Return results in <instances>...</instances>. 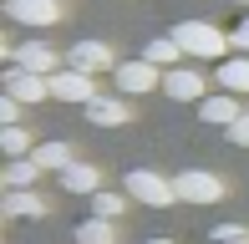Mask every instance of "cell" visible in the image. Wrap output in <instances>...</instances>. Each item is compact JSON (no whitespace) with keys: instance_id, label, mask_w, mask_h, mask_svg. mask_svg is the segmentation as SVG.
Returning a JSON list of instances; mask_svg holds the SVG:
<instances>
[{"instance_id":"obj_13","label":"cell","mask_w":249,"mask_h":244,"mask_svg":"<svg viewBox=\"0 0 249 244\" xmlns=\"http://www.w3.org/2000/svg\"><path fill=\"white\" fill-rule=\"evenodd\" d=\"M198 112H203V122H219V127H234L244 112H239V97L234 92H219V97H203L198 102Z\"/></svg>"},{"instance_id":"obj_4","label":"cell","mask_w":249,"mask_h":244,"mask_svg":"<svg viewBox=\"0 0 249 244\" xmlns=\"http://www.w3.org/2000/svg\"><path fill=\"white\" fill-rule=\"evenodd\" d=\"M153 87H163V66H153L148 56L117 66V92L122 97H142V92H153Z\"/></svg>"},{"instance_id":"obj_15","label":"cell","mask_w":249,"mask_h":244,"mask_svg":"<svg viewBox=\"0 0 249 244\" xmlns=\"http://www.w3.org/2000/svg\"><path fill=\"white\" fill-rule=\"evenodd\" d=\"M219 87H224V92H234V97H239V92L249 97V56H244V51L219 61Z\"/></svg>"},{"instance_id":"obj_19","label":"cell","mask_w":249,"mask_h":244,"mask_svg":"<svg viewBox=\"0 0 249 244\" xmlns=\"http://www.w3.org/2000/svg\"><path fill=\"white\" fill-rule=\"evenodd\" d=\"M142 56H148L153 66H163V71H168V66L183 56V46H178V41H173V31H168V36H153L148 46H142Z\"/></svg>"},{"instance_id":"obj_9","label":"cell","mask_w":249,"mask_h":244,"mask_svg":"<svg viewBox=\"0 0 249 244\" xmlns=\"http://www.w3.org/2000/svg\"><path fill=\"white\" fill-rule=\"evenodd\" d=\"M5 97H16V102H41V97H51V82L36 71H26V66H10L5 71Z\"/></svg>"},{"instance_id":"obj_22","label":"cell","mask_w":249,"mask_h":244,"mask_svg":"<svg viewBox=\"0 0 249 244\" xmlns=\"http://www.w3.org/2000/svg\"><path fill=\"white\" fill-rule=\"evenodd\" d=\"M209 244H249V229L244 224H219L209 234Z\"/></svg>"},{"instance_id":"obj_20","label":"cell","mask_w":249,"mask_h":244,"mask_svg":"<svg viewBox=\"0 0 249 244\" xmlns=\"http://www.w3.org/2000/svg\"><path fill=\"white\" fill-rule=\"evenodd\" d=\"M0 148H5V158H31L36 142H31V132L20 122H10V127H0Z\"/></svg>"},{"instance_id":"obj_6","label":"cell","mask_w":249,"mask_h":244,"mask_svg":"<svg viewBox=\"0 0 249 244\" xmlns=\"http://www.w3.org/2000/svg\"><path fill=\"white\" fill-rule=\"evenodd\" d=\"M66 61L76 66V71H117V56H112L107 41H71V51H66Z\"/></svg>"},{"instance_id":"obj_25","label":"cell","mask_w":249,"mask_h":244,"mask_svg":"<svg viewBox=\"0 0 249 244\" xmlns=\"http://www.w3.org/2000/svg\"><path fill=\"white\" fill-rule=\"evenodd\" d=\"M229 41H234V46H239V51H244V56H249V16H244V20H239V26H234V31H229Z\"/></svg>"},{"instance_id":"obj_23","label":"cell","mask_w":249,"mask_h":244,"mask_svg":"<svg viewBox=\"0 0 249 244\" xmlns=\"http://www.w3.org/2000/svg\"><path fill=\"white\" fill-rule=\"evenodd\" d=\"M224 132H229V142H234V148H249V117H239L234 127H224Z\"/></svg>"},{"instance_id":"obj_18","label":"cell","mask_w":249,"mask_h":244,"mask_svg":"<svg viewBox=\"0 0 249 244\" xmlns=\"http://www.w3.org/2000/svg\"><path fill=\"white\" fill-rule=\"evenodd\" d=\"M76 244H117V219H82L76 224Z\"/></svg>"},{"instance_id":"obj_14","label":"cell","mask_w":249,"mask_h":244,"mask_svg":"<svg viewBox=\"0 0 249 244\" xmlns=\"http://www.w3.org/2000/svg\"><path fill=\"white\" fill-rule=\"evenodd\" d=\"M61 188H66V193H87V198H92L97 188H102V173L92 168V163H82V158H76L71 168H61Z\"/></svg>"},{"instance_id":"obj_21","label":"cell","mask_w":249,"mask_h":244,"mask_svg":"<svg viewBox=\"0 0 249 244\" xmlns=\"http://www.w3.org/2000/svg\"><path fill=\"white\" fill-rule=\"evenodd\" d=\"M122 209L127 204H122V193H112V188H97L92 193V214L97 219H122Z\"/></svg>"},{"instance_id":"obj_24","label":"cell","mask_w":249,"mask_h":244,"mask_svg":"<svg viewBox=\"0 0 249 244\" xmlns=\"http://www.w3.org/2000/svg\"><path fill=\"white\" fill-rule=\"evenodd\" d=\"M20 107H26V102H16V97H0V122L10 127V122L20 117Z\"/></svg>"},{"instance_id":"obj_10","label":"cell","mask_w":249,"mask_h":244,"mask_svg":"<svg viewBox=\"0 0 249 244\" xmlns=\"http://www.w3.org/2000/svg\"><path fill=\"white\" fill-rule=\"evenodd\" d=\"M163 92L173 97V102H203V76L194 66H168L163 71Z\"/></svg>"},{"instance_id":"obj_2","label":"cell","mask_w":249,"mask_h":244,"mask_svg":"<svg viewBox=\"0 0 249 244\" xmlns=\"http://www.w3.org/2000/svg\"><path fill=\"white\" fill-rule=\"evenodd\" d=\"M122 193H127L132 204H148V209H168V204H178L173 178H163V173H153V168H132L127 178H122Z\"/></svg>"},{"instance_id":"obj_3","label":"cell","mask_w":249,"mask_h":244,"mask_svg":"<svg viewBox=\"0 0 249 244\" xmlns=\"http://www.w3.org/2000/svg\"><path fill=\"white\" fill-rule=\"evenodd\" d=\"M46 82H51V97H56V102H71V107H87V102L97 97L92 71H76V66H66V71H51Z\"/></svg>"},{"instance_id":"obj_1","label":"cell","mask_w":249,"mask_h":244,"mask_svg":"<svg viewBox=\"0 0 249 244\" xmlns=\"http://www.w3.org/2000/svg\"><path fill=\"white\" fill-rule=\"evenodd\" d=\"M173 41L188 51V56H198V61H224V51L234 46L229 31L209 26V20H178V26H173Z\"/></svg>"},{"instance_id":"obj_17","label":"cell","mask_w":249,"mask_h":244,"mask_svg":"<svg viewBox=\"0 0 249 244\" xmlns=\"http://www.w3.org/2000/svg\"><path fill=\"white\" fill-rule=\"evenodd\" d=\"M41 173H46V168H41L36 158H10V163H5V178H0V183H5V188H36V183H41Z\"/></svg>"},{"instance_id":"obj_5","label":"cell","mask_w":249,"mask_h":244,"mask_svg":"<svg viewBox=\"0 0 249 244\" xmlns=\"http://www.w3.org/2000/svg\"><path fill=\"white\" fill-rule=\"evenodd\" d=\"M173 188H178V204H219V198H224V183L213 178V173H203V168L178 173Z\"/></svg>"},{"instance_id":"obj_7","label":"cell","mask_w":249,"mask_h":244,"mask_svg":"<svg viewBox=\"0 0 249 244\" xmlns=\"http://www.w3.org/2000/svg\"><path fill=\"white\" fill-rule=\"evenodd\" d=\"M5 61H10V66H26V71H36V76H51V71H56V51L41 46V41H26V46L5 41Z\"/></svg>"},{"instance_id":"obj_12","label":"cell","mask_w":249,"mask_h":244,"mask_svg":"<svg viewBox=\"0 0 249 244\" xmlns=\"http://www.w3.org/2000/svg\"><path fill=\"white\" fill-rule=\"evenodd\" d=\"M87 122H97V127H122V122H132V112H127L122 97H92V102H87Z\"/></svg>"},{"instance_id":"obj_11","label":"cell","mask_w":249,"mask_h":244,"mask_svg":"<svg viewBox=\"0 0 249 244\" xmlns=\"http://www.w3.org/2000/svg\"><path fill=\"white\" fill-rule=\"evenodd\" d=\"M0 209H5L10 219H46V214H51V204L36 193V188H5Z\"/></svg>"},{"instance_id":"obj_26","label":"cell","mask_w":249,"mask_h":244,"mask_svg":"<svg viewBox=\"0 0 249 244\" xmlns=\"http://www.w3.org/2000/svg\"><path fill=\"white\" fill-rule=\"evenodd\" d=\"M234 5H249V0H234Z\"/></svg>"},{"instance_id":"obj_16","label":"cell","mask_w":249,"mask_h":244,"mask_svg":"<svg viewBox=\"0 0 249 244\" xmlns=\"http://www.w3.org/2000/svg\"><path fill=\"white\" fill-rule=\"evenodd\" d=\"M31 158H36L46 173H61V168H71V163H76V153H71V142L51 138V142H36V153H31Z\"/></svg>"},{"instance_id":"obj_8","label":"cell","mask_w":249,"mask_h":244,"mask_svg":"<svg viewBox=\"0 0 249 244\" xmlns=\"http://www.w3.org/2000/svg\"><path fill=\"white\" fill-rule=\"evenodd\" d=\"M5 16L16 20V26H56L61 20V5L56 0H5Z\"/></svg>"}]
</instances>
